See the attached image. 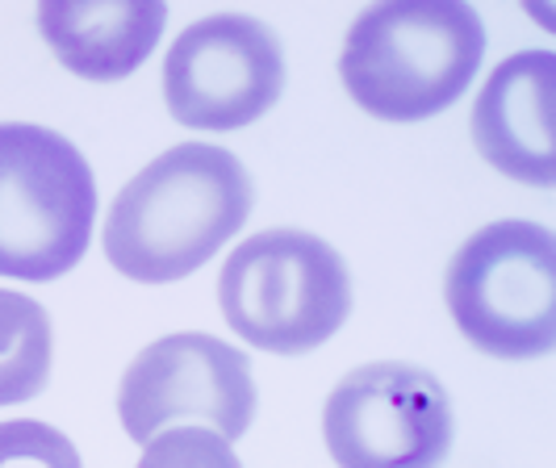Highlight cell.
I'll use <instances>...</instances> for the list:
<instances>
[{
    "label": "cell",
    "instance_id": "obj_1",
    "mask_svg": "<svg viewBox=\"0 0 556 468\" xmlns=\"http://www.w3.org/2000/svg\"><path fill=\"white\" fill-rule=\"evenodd\" d=\"M251 201L248 167L226 147L180 142L113 197L101 243L113 268L139 284L185 280L243 230Z\"/></svg>",
    "mask_w": 556,
    "mask_h": 468
},
{
    "label": "cell",
    "instance_id": "obj_2",
    "mask_svg": "<svg viewBox=\"0 0 556 468\" xmlns=\"http://www.w3.org/2000/svg\"><path fill=\"white\" fill-rule=\"evenodd\" d=\"M485 55V26L469 4H372L348 29L339 76L348 97L381 122H422L465 97Z\"/></svg>",
    "mask_w": 556,
    "mask_h": 468
},
{
    "label": "cell",
    "instance_id": "obj_3",
    "mask_svg": "<svg viewBox=\"0 0 556 468\" xmlns=\"http://www.w3.org/2000/svg\"><path fill=\"white\" fill-rule=\"evenodd\" d=\"M226 327L273 356H302L331 339L352 309L343 255L306 230H260L230 251L218 276Z\"/></svg>",
    "mask_w": 556,
    "mask_h": 468
},
{
    "label": "cell",
    "instance_id": "obj_4",
    "mask_svg": "<svg viewBox=\"0 0 556 468\" xmlns=\"http://www.w3.org/2000/svg\"><path fill=\"white\" fill-rule=\"evenodd\" d=\"M97 180L72 138L0 122V276L47 284L88 251Z\"/></svg>",
    "mask_w": 556,
    "mask_h": 468
},
{
    "label": "cell",
    "instance_id": "obj_5",
    "mask_svg": "<svg viewBox=\"0 0 556 468\" xmlns=\"http://www.w3.org/2000/svg\"><path fill=\"white\" fill-rule=\"evenodd\" d=\"M452 322L477 352L535 359L556 347V243L540 222H490L452 255L444 280Z\"/></svg>",
    "mask_w": 556,
    "mask_h": 468
},
{
    "label": "cell",
    "instance_id": "obj_6",
    "mask_svg": "<svg viewBox=\"0 0 556 468\" xmlns=\"http://www.w3.org/2000/svg\"><path fill=\"white\" fill-rule=\"evenodd\" d=\"M323 440L339 468H440L452 447V402L427 368L377 359L331 389Z\"/></svg>",
    "mask_w": 556,
    "mask_h": 468
},
{
    "label": "cell",
    "instance_id": "obj_7",
    "mask_svg": "<svg viewBox=\"0 0 556 468\" xmlns=\"http://www.w3.org/2000/svg\"><path fill=\"white\" fill-rule=\"evenodd\" d=\"M280 88V38L248 13L201 17L164 59V101L189 130H243L277 105Z\"/></svg>",
    "mask_w": 556,
    "mask_h": 468
},
{
    "label": "cell",
    "instance_id": "obj_8",
    "mask_svg": "<svg viewBox=\"0 0 556 468\" xmlns=\"http://www.w3.org/2000/svg\"><path fill=\"white\" fill-rule=\"evenodd\" d=\"M117 418L135 443H151L180 418H201L223 440H239L255 418L251 359L201 331L155 339L122 372Z\"/></svg>",
    "mask_w": 556,
    "mask_h": 468
},
{
    "label": "cell",
    "instance_id": "obj_9",
    "mask_svg": "<svg viewBox=\"0 0 556 468\" xmlns=\"http://www.w3.org/2000/svg\"><path fill=\"white\" fill-rule=\"evenodd\" d=\"M553 80V51H523L490 72L473 105V142L481 160L535 189L556 185Z\"/></svg>",
    "mask_w": 556,
    "mask_h": 468
},
{
    "label": "cell",
    "instance_id": "obj_10",
    "mask_svg": "<svg viewBox=\"0 0 556 468\" xmlns=\"http://www.w3.org/2000/svg\"><path fill=\"white\" fill-rule=\"evenodd\" d=\"M167 26L160 0H47L38 29L55 59L80 80H126L155 51Z\"/></svg>",
    "mask_w": 556,
    "mask_h": 468
},
{
    "label": "cell",
    "instance_id": "obj_11",
    "mask_svg": "<svg viewBox=\"0 0 556 468\" xmlns=\"http://www.w3.org/2000/svg\"><path fill=\"white\" fill-rule=\"evenodd\" d=\"M55 334L47 309L13 289H0V406L29 402L47 389Z\"/></svg>",
    "mask_w": 556,
    "mask_h": 468
},
{
    "label": "cell",
    "instance_id": "obj_12",
    "mask_svg": "<svg viewBox=\"0 0 556 468\" xmlns=\"http://www.w3.org/2000/svg\"><path fill=\"white\" fill-rule=\"evenodd\" d=\"M139 468H243L230 440L205 427H167L142 443Z\"/></svg>",
    "mask_w": 556,
    "mask_h": 468
},
{
    "label": "cell",
    "instance_id": "obj_13",
    "mask_svg": "<svg viewBox=\"0 0 556 468\" xmlns=\"http://www.w3.org/2000/svg\"><path fill=\"white\" fill-rule=\"evenodd\" d=\"M0 468H84L76 443L51 422H0Z\"/></svg>",
    "mask_w": 556,
    "mask_h": 468
}]
</instances>
